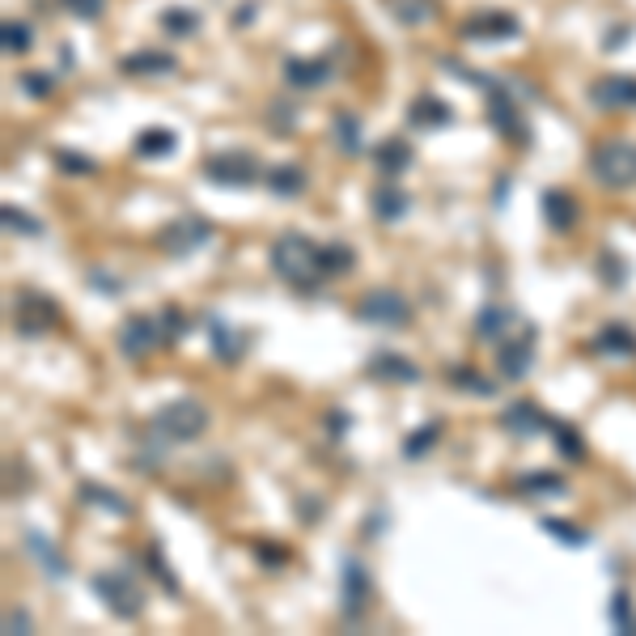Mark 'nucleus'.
I'll return each instance as SVG.
<instances>
[{"instance_id":"45","label":"nucleus","mask_w":636,"mask_h":636,"mask_svg":"<svg viewBox=\"0 0 636 636\" xmlns=\"http://www.w3.org/2000/svg\"><path fill=\"white\" fill-rule=\"evenodd\" d=\"M632 620H636V615H632V594L628 590H615L611 594V624L620 628V632H632Z\"/></svg>"},{"instance_id":"14","label":"nucleus","mask_w":636,"mask_h":636,"mask_svg":"<svg viewBox=\"0 0 636 636\" xmlns=\"http://www.w3.org/2000/svg\"><path fill=\"white\" fill-rule=\"evenodd\" d=\"M590 102L598 111H624V106H636V77L628 73H607L590 85Z\"/></svg>"},{"instance_id":"47","label":"nucleus","mask_w":636,"mask_h":636,"mask_svg":"<svg viewBox=\"0 0 636 636\" xmlns=\"http://www.w3.org/2000/svg\"><path fill=\"white\" fill-rule=\"evenodd\" d=\"M60 5L77 17V22H98L106 13V0H60Z\"/></svg>"},{"instance_id":"12","label":"nucleus","mask_w":636,"mask_h":636,"mask_svg":"<svg viewBox=\"0 0 636 636\" xmlns=\"http://www.w3.org/2000/svg\"><path fill=\"white\" fill-rule=\"evenodd\" d=\"M119 352L128 361H145L153 357V348L162 344V323H157V314H128L119 323V335H115Z\"/></svg>"},{"instance_id":"13","label":"nucleus","mask_w":636,"mask_h":636,"mask_svg":"<svg viewBox=\"0 0 636 636\" xmlns=\"http://www.w3.org/2000/svg\"><path fill=\"white\" fill-rule=\"evenodd\" d=\"M518 34H522V22L505 9L475 13L463 22V39H471V43H505V39H518Z\"/></svg>"},{"instance_id":"23","label":"nucleus","mask_w":636,"mask_h":636,"mask_svg":"<svg viewBox=\"0 0 636 636\" xmlns=\"http://www.w3.org/2000/svg\"><path fill=\"white\" fill-rule=\"evenodd\" d=\"M208 340H212V352H217V361H225V365H238V361H242L246 335H234V327H229L225 318L208 314Z\"/></svg>"},{"instance_id":"25","label":"nucleus","mask_w":636,"mask_h":636,"mask_svg":"<svg viewBox=\"0 0 636 636\" xmlns=\"http://www.w3.org/2000/svg\"><path fill=\"white\" fill-rule=\"evenodd\" d=\"M374 166L395 179V174H403V170L412 166V145H408L403 136H386V140H378V145H374Z\"/></svg>"},{"instance_id":"46","label":"nucleus","mask_w":636,"mask_h":636,"mask_svg":"<svg viewBox=\"0 0 636 636\" xmlns=\"http://www.w3.org/2000/svg\"><path fill=\"white\" fill-rule=\"evenodd\" d=\"M268 119H272V132L276 136H289L293 132V119H297V111L285 102V98H276L272 106H268Z\"/></svg>"},{"instance_id":"11","label":"nucleus","mask_w":636,"mask_h":636,"mask_svg":"<svg viewBox=\"0 0 636 636\" xmlns=\"http://www.w3.org/2000/svg\"><path fill=\"white\" fill-rule=\"evenodd\" d=\"M369 598H374V581H369V569L357 556H344L340 564V615L352 624L369 611Z\"/></svg>"},{"instance_id":"39","label":"nucleus","mask_w":636,"mask_h":636,"mask_svg":"<svg viewBox=\"0 0 636 636\" xmlns=\"http://www.w3.org/2000/svg\"><path fill=\"white\" fill-rule=\"evenodd\" d=\"M145 569L157 577V586H162L166 594H179V577L170 573V564H166V556H162V547H157V543L145 552Z\"/></svg>"},{"instance_id":"22","label":"nucleus","mask_w":636,"mask_h":636,"mask_svg":"<svg viewBox=\"0 0 636 636\" xmlns=\"http://www.w3.org/2000/svg\"><path fill=\"white\" fill-rule=\"evenodd\" d=\"M369 208H374V217H378L382 225H399L403 217H408L412 200H408V191H403V187L382 183L378 191H369Z\"/></svg>"},{"instance_id":"4","label":"nucleus","mask_w":636,"mask_h":636,"mask_svg":"<svg viewBox=\"0 0 636 636\" xmlns=\"http://www.w3.org/2000/svg\"><path fill=\"white\" fill-rule=\"evenodd\" d=\"M90 590L102 598V607L115 615V620L123 624H132L140 620V611H145V590L132 581V573H123V569H102L90 577Z\"/></svg>"},{"instance_id":"21","label":"nucleus","mask_w":636,"mask_h":636,"mask_svg":"<svg viewBox=\"0 0 636 636\" xmlns=\"http://www.w3.org/2000/svg\"><path fill=\"white\" fill-rule=\"evenodd\" d=\"M179 68V60L170 51H132V56L119 60V73L123 77H166Z\"/></svg>"},{"instance_id":"34","label":"nucleus","mask_w":636,"mask_h":636,"mask_svg":"<svg viewBox=\"0 0 636 636\" xmlns=\"http://www.w3.org/2000/svg\"><path fill=\"white\" fill-rule=\"evenodd\" d=\"M552 441H556V450H560L564 463H581V458H586V441H581V433L573 429V424L552 420Z\"/></svg>"},{"instance_id":"2","label":"nucleus","mask_w":636,"mask_h":636,"mask_svg":"<svg viewBox=\"0 0 636 636\" xmlns=\"http://www.w3.org/2000/svg\"><path fill=\"white\" fill-rule=\"evenodd\" d=\"M208 424H212V416H208L204 403L183 395V399H170L166 408L153 412L149 437L153 441H170V446H187V441H200L208 433Z\"/></svg>"},{"instance_id":"35","label":"nucleus","mask_w":636,"mask_h":636,"mask_svg":"<svg viewBox=\"0 0 636 636\" xmlns=\"http://www.w3.org/2000/svg\"><path fill=\"white\" fill-rule=\"evenodd\" d=\"M437 437H441V420L420 424V429H412L408 437H403V458H408V463H416L420 454H429V450L437 446Z\"/></svg>"},{"instance_id":"51","label":"nucleus","mask_w":636,"mask_h":636,"mask_svg":"<svg viewBox=\"0 0 636 636\" xmlns=\"http://www.w3.org/2000/svg\"><path fill=\"white\" fill-rule=\"evenodd\" d=\"M5 632H9V636H22V632H30V615L9 607V611H5Z\"/></svg>"},{"instance_id":"10","label":"nucleus","mask_w":636,"mask_h":636,"mask_svg":"<svg viewBox=\"0 0 636 636\" xmlns=\"http://www.w3.org/2000/svg\"><path fill=\"white\" fill-rule=\"evenodd\" d=\"M535 340H539V331L522 323L514 335H505L497 344V369L505 382H522L530 374V365H535Z\"/></svg>"},{"instance_id":"38","label":"nucleus","mask_w":636,"mask_h":636,"mask_svg":"<svg viewBox=\"0 0 636 636\" xmlns=\"http://www.w3.org/2000/svg\"><path fill=\"white\" fill-rule=\"evenodd\" d=\"M352 259H357V251H352L348 242H327V246H323V272H327V276L352 272Z\"/></svg>"},{"instance_id":"33","label":"nucleus","mask_w":636,"mask_h":636,"mask_svg":"<svg viewBox=\"0 0 636 636\" xmlns=\"http://www.w3.org/2000/svg\"><path fill=\"white\" fill-rule=\"evenodd\" d=\"M179 149V136L170 128H145L136 136V157H170Z\"/></svg>"},{"instance_id":"52","label":"nucleus","mask_w":636,"mask_h":636,"mask_svg":"<svg viewBox=\"0 0 636 636\" xmlns=\"http://www.w3.org/2000/svg\"><path fill=\"white\" fill-rule=\"evenodd\" d=\"M348 424H352V416H348L344 408L327 412V429H331V437H344V433H348Z\"/></svg>"},{"instance_id":"41","label":"nucleus","mask_w":636,"mask_h":636,"mask_svg":"<svg viewBox=\"0 0 636 636\" xmlns=\"http://www.w3.org/2000/svg\"><path fill=\"white\" fill-rule=\"evenodd\" d=\"M157 323H162V344H179L183 335H187V314L179 306H162Z\"/></svg>"},{"instance_id":"53","label":"nucleus","mask_w":636,"mask_h":636,"mask_svg":"<svg viewBox=\"0 0 636 636\" xmlns=\"http://www.w3.org/2000/svg\"><path fill=\"white\" fill-rule=\"evenodd\" d=\"M251 13H255V0H246V5L234 13V26L242 30V26H251Z\"/></svg>"},{"instance_id":"28","label":"nucleus","mask_w":636,"mask_h":636,"mask_svg":"<svg viewBox=\"0 0 636 636\" xmlns=\"http://www.w3.org/2000/svg\"><path fill=\"white\" fill-rule=\"evenodd\" d=\"M386 9H391V17L399 26H429L433 17L441 13V5L437 0H386Z\"/></svg>"},{"instance_id":"9","label":"nucleus","mask_w":636,"mask_h":636,"mask_svg":"<svg viewBox=\"0 0 636 636\" xmlns=\"http://www.w3.org/2000/svg\"><path fill=\"white\" fill-rule=\"evenodd\" d=\"M56 323H60V306L51 302V297L34 293V289L17 293V302H13V331H17V335L34 340V335H47Z\"/></svg>"},{"instance_id":"49","label":"nucleus","mask_w":636,"mask_h":636,"mask_svg":"<svg viewBox=\"0 0 636 636\" xmlns=\"http://www.w3.org/2000/svg\"><path fill=\"white\" fill-rule=\"evenodd\" d=\"M85 280H90V285H94V289H98L102 297H115V293L123 289V285H119V280H115V276H106L102 268H94V272H90V276H85Z\"/></svg>"},{"instance_id":"29","label":"nucleus","mask_w":636,"mask_h":636,"mask_svg":"<svg viewBox=\"0 0 636 636\" xmlns=\"http://www.w3.org/2000/svg\"><path fill=\"white\" fill-rule=\"evenodd\" d=\"M518 492H522V497H530V501H552V497H564L569 484H564L556 471H530V475H522V480H518Z\"/></svg>"},{"instance_id":"48","label":"nucleus","mask_w":636,"mask_h":636,"mask_svg":"<svg viewBox=\"0 0 636 636\" xmlns=\"http://www.w3.org/2000/svg\"><path fill=\"white\" fill-rule=\"evenodd\" d=\"M22 90L30 98H51L56 94V77L51 73H22Z\"/></svg>"},{"instance_id":"27","label":"nucleus","mask_w":636,"mask_h":636,"mask_svg":"<svg viewBox=\"0 0 636 636\" xmlns=\"http://www.w3.org/2000/svg\"><path fill=\"white\" fill-rule=\"evenodd\" d=\"M594 352H603V357H632V352H636V331L628 323H607L603 331L594 335Z\"/></svg>"},{"instance_id":"24","label":"nucleus","mask_w":636,"mask_h":636,"mask_svg":"<svg viewBox=\"0 0 636 636\" xmlns=\"http://www.w3.org/2000/svg\"><path fill=\"white\" fill-rule=\"evenodd\" d=\"M263 183H268L272 196L293 200V196H302V191H306V170L297 162H280L272 170H263Z\"/></svg>"},{"instance_id":"40","label":"nucleus","mask_w":636,"mask_h":636,"mask_svg":"<svg viewBox=\"0 0 636 636\" xmlns=\"http://www.w3.org/2000/svg\"><path fill=\"white\" fill-rule=\"evenodd\" d=\"M594 263H598V276H603V285H607V289H620L624 280H628V263L615 255V251H603Z\"/></svg>"},{"instance_id":"8","label":"nucleus","mask_w":636,"mask_h":636,"mask_svg":"<svg viewBox=\"0 0 636 636\" xmlns=\"http://www.w3.org/2000/svg\"><path fill=\"white\" fill-rule=\"evenodd\" d=\"M212 242V225L204 217H174L162 225V234H157V251L170 255V259H191L196 251Z\"/></svg>"},{"instance_id":"31","label":"nucleus","mask_w":636,"mask_h":636,"mask_svg":"<svg viewBox=\"0 0 636 636\" xmlns=\"http://www.w3.org/2000/svg\"><path fill=\"white\" fill-rule=\"evenodd\" d=\"M26 547H30L34 556H39V569H43L47 577H56V581H64V577H68V564H64V556H60L56 547H51V543H47V539H43L34 526L26 530Z\"/></svg>"},{"instance_id":"5","label":"nucleus","mask_w":636,"mask_h":636,"mask_svg":"<svg viewBox=\"0 0 636 636\" xmlns=\"http://www.w3.org/2000/svg\"><path fill=\"white\" fill-rule=\"evenodd\" d=\"M204 179L217 183V187H229V191H246L263 179V166L255 153H242V149H225V153H212L204 157Z\"/></svg>"},{"instance_id":"36","label":"nucleus","mask_w":636,"mask_h":636,"mask_svg":"<svg viewBox=\"0 0 636 636\" xmlns=\"http://www.w3.org/2000/svg\"><path fill=\"white\" fill-rule=\"evenodd\" d=\"M331 128H335V145H340V153L361 157V119H357V115L340 111V115H335Z\"/></svg>"},{"instance_id":"32","label":"nucleus","mask_w":636,"mask_h":636,"mask_svg":"<svg viewBox=\"0 0 636 636\" xmlns=\"http://www.w3.org/2000/svg\"><path fill=\"white\" fill-rule=\"evenodd\" d=\"M30 43H34L30 22H22V17H5L0 22V47H5V56H26Z\"/></svg>"},{"instance_id":"3","label":"nucleus","mask_w":636,"mask_h":636,"mask_svg":"<svg viewBox=\"0 0 636 636\" xmlns=\"http://www.w3.org/2000/svg\"><path fill=\"white\" fill-rule=\"evenodd\" d=\"M590 179L607 191L636 187V140H624V136L598 140L590 153Z\"/></svg>"},{"instance_id":"15","label":"nucleus","mask_w":636,"mask_h":636,"mask_svg":"<svg viewBox=\"0 0 636 636\" xmlns=\"http://www.w3.org/2000/svg\"><path fill=\"white\" fill-rule=\"evenodd\" d=\"M522 327V318L514 306H501V302H488L480 314H475V340L484 344H501L505 335H514Z\"/></svg>"},{"instance_id":"17","label":"nucleus","mask_w":636,"mask_h":636,"mask_svg":"<svg viewBox=\"0 0 636 636\" xmlns=\"http://www.w3.org/2000/svg\"><path fill=\"white\" fill-rule=\"evenodd\" d=\"M501 429L509 437H535L543 429H552V420H547V412L539 408V403L518 399V403H509V408L501 412Z\"/></svg>"},{"instance_id":"1","label":"nucleus","mask_w":636,"mask_h":636,"mask_svg":"<svg viewBox=\"0 0 636 636\" xmlns=\"http://www.w3.org/2000/svg\"><path fill=\"white\" fill-rule=\"evenodd\" d=\"M268 259H272V272L285 280L289 289L302 293V297H314L318 285L327 280V272H323V246H318L314 238H306L302 229H289V234H280V238L272 242Z\"/></svg>"},{"instance_id":"19","label":"nucleus","mask_w":636,"mask_h":636,"mask_svg":"<svg viewBox=\"0 0 636 636\" xmlns=\"http://www.w3.org/2000/svg\"><path fill=\"white\" fill-rule=\"evenodd\" d=\"M77 501L94 505V509H102V514H111V518H132V501L123 497V492L98 484V480H81L77 484Z\"/></svg>"},{"instance_id":"37","label":"nucleus","mask_w":636,"mask_h":636,"mask_svg":"<svg viewBox=\"0 0 636 636\" xmlns=\"http://www.w3.org/2000/svg\"><path fill=\"white\" fill-rule=\"evenodd\" d=\"M162 30L174 34V39H187V34H196V30H200V13H196V9H179V5H174V9L162 13Z\"/></svg>"},{"instance_id":"26","label":"nucleus","mask_w":636,"mask_h":636,"mask_svg":"<svg viewBox=\"0 0 636 636\" xmlns=\"http://www.w3.org/2000/svg\"><path fill=\"white\" fill-rule=\"evenodd\" d=\"M408 119L416 123V128H450V123H454V106L441 102L437 94H420V98L412 102Z\"/></svg>"},{"instance_id":"44","label":"nucleus","mask_w":636,"mask_h":636,"mask_svg":"<svg viewBox=\"0 0 636 636\" xmlns=\"http://www.w3.org/2000/svg\"><path fill=\"white\" fill-rule=\"evenodd\" d=\"M51 157H56V166H60L64 174H94V170H98V166H94V157L73 153V149H56Z\"/></svg>"},{"instance_id":"43","label":"nucleus","mask_w":636,"mask_h":636,"mask_svg":"<svg viewBox=\"0 0 636 636\" xmlns=\"http://www.w3.org/2000/svg\"><path fill=\"white\" fill-rule=\"evenodd\" d=\"M539 526H543V530H547V535H552V539L569 543V547H586V543H590V535H581V530H577L573 522H560V518H543Z\"/></svg>"},{"instance_id":"7","label":"nucleus","mask_w":636,"mask_h":636,"mask_svg":"<svg viewBox=\"0 0 636 636\" xmlns=\"http://www.w3.org/2000/svg\"><path fill=\"white\" fill-rule=\"evenodd\" d=\"M484 94H488V123H492V132H497L501 140H509V145H530V128H526V115H522L518 98L509 94L501 81H492Z\"/></svg>"},{"instance_id":"18","label":"nucleus","mask_w":636,"mask_h":636,"mask_svg":"<svg viewBox=\"0 0 636 636\" xmlns=\"http://www.w3.org/2000/svg\"><path fill=\"white\" fill-rule=\"evenodd\" d=\"M539 208H543L547 229H556V234H569V229L577 225V217H581L577 200H573L564 187H547V191H543V200H539Z\"/></svg>"},{"instance_id":"16","label":"nucleus","mask_w":636,"mask_h":636,"mask_svg":"<svg viewBox=\"0 0 636 636\" xmlns=\"http://www.w3.org/2000/svg\"><path fill=\"white\" fill-rule=\"evenodd\" d=\"M280 73H285V85L289 90H318L327 77H331V60L323 56H289L285 64H280Z\"/></svg>"},{"instance_id":"30","label":"nucleus","mask_w":636,"mask_h":636,"mask_svg":"<svg viewBox=\"0 0 636 636\" xmlns=\"http://www.w3.org/2000/svg\"><path fill=\"white\" fill-rule=\"evenodd\" d=\"M446 382L458 386L463 395H475V399H492V395H497V382L484 378L480 369H471V365H450L446 369Z\"/></svg>"},{"instance_id":"20","label":"nucleus","mask_w":636,"mask_h":636,"mask_svg":"<svg viewBox=\"0 0 636 636\" xmlns=\"http://www.w3.org/2000/svg\"><path fill=\"white\" fill-rule=\"evenodd\" d=\"M365 369H369V378H378V382H399V386L420 382V365L399 357V352H374Z\"/></svg>"},{"instance_id":"50","label":"nucleus","mask_w":636,"mask_h":636,"mask_svg":"<svg viewBox=\"0 0 636 636\" xmlns=\"http://www.w3.org/2000/svg\"><path fill=\"white\" fill-rule=\"evenodd\" d=\"M255 552L268 560V569H280V564L289 560V552H285V547H276V543H255Z\"/></svg>"},{"instance_id":"42","label":"nucleus","mask_w":636,"mask_h":636,"mask_svg":"<svg viewBox=\"0 0 636 636\" xmlns=\"http://www.w3.org/2000/svg\"><path fill=\"white\" fill-rule=\"evenodd\" d=\"M0 217H5V225L13 229V234H22V238H39L43 234V225L30 217V212H22V208H13V204H5L0 208Z\"/></svg>"},{"instance_id":"6","label":"nucleus","mask_w":636,"mask_h":636,"mask_svg":"<svg viewBox=\"0 0 636 636\" xmlns=\"http://www.w3.org/2000/svg\"><path fill=\"white\" fill-rule=\"evenodd\" d=\"M361 318L365 327H382V331H403L412 323V302L403 297L399 289H369L357 310H352Z\"/></svg>"}]
</instances>
